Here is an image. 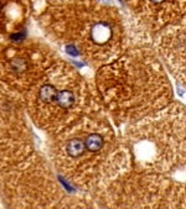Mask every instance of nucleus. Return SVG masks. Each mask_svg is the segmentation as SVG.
<instances>
[{
    "label": "nucleus",
    "mask_w": 186,
    "mask_h": 209,
    "mask_svg": "<svg viewBox=\"0 0 186 209\" xmlns=\"http://www.w3.org/2000/svg\"><path fill=\"white\" fill-rule=\"evenodd\" d=\"M47 152L58 174L93 197L133 170L132 151L104 110L50 136Z\"/></svg>",
    "instance_id": "nucleus-1"
},
{
    "label": "nucleus",
    "mask_w": 186,
    "mask_h": 209,
    "mask_svg": "<svg viewBox=\"0 0 186 209\" xmlns=\"http://www.w3.org/2000/svg\"><path fill=\"white\" fill-rule=\"evenodd\" d=\"M46 36L67 53L102 67L135 45H151L114 5L97 0L49 5L39 15Z\"/></svg>",
    "instance_id": "nucleus-2"
},
{
    "label": "nucleus",
    "mask_w": 186,
    "mask_h": 209,
    "mask_svg": "<svg viewBox=\"0 0 186 209\" xmlns=\"http://www.w3.org/2000/svg\"><path fill=\"white\" fill-rule=\"evenodd\" d=\"M95 85L117 126H130L174 101L167 71L151 45H135L97 69Z\"/></svg>",
    "instance_id": "nucleus-3"
},
{
    "label": "nucleus",
    "mask_w": 186,
    "mask_h": 209,
    "mask_svg": "<svg viewBox=\"0 0 186 209\" xmlns=\"http://www.w3.org/2000/svg\"><path fill=\"white\" fill-rule=\"evenodd\" d=\"M23 99L29 118L50 136L88 114L104 110L95 83L61 58L23 93Z\"/></svg>",
    "instance_id": "nucleus-4"
},
{
    "label": "nucleus",
    "mask_w": 186,
    "mask_h": 209,
    "mask_svg": "<svg viewBox=\"0 0 186 209\" xmlns=\"http://www.w3.org/2000/svg\"><path fill=\"white\" fill-rule=\"evenodd\" d=\"M133 170L171 174L186 171V105L172 101L163 110L124 128Z\"/></svg>",
    "instance_id": "nucleus-5"
},
{
    "label": "nucleus",
    "mask_w": 186,
    "mask_h": 209,
    "mask_svg": "<svg viewBox=\"0 0 186 209\" xmlns=\"http://www.w3.org/2000/svg\"><path fill=\"white\" fill-rule=\"evenodd\" d=\"M95 199L101 209H186V183L171 174L132 170Z\"/></svg>",
    "instance_id": "nucleus-6"
},
{
    "label": "nucleus",
    "mask_w": 186,
    "mask_h": 209,
    "mask_svg": "<svg viewBox=\"0 0 186 209\" xmlns=\"http://www.w3.org/2000/svg\"><path fill=\"white\" fill-rule=\"evenodd\" d=\"M50 163L32 152L6 168L0 182L6 209H56L66 194Z\"/></svg>",
    "instance_id": "nucleus-7"
},
{
    "label": "nucleus",
    "mask_w": 186,
    "mask_h": 209,
    "mask_svg": "<svg viewBox=\"0 0 186 209\" xmlns=\"http://www.w3.org/2000/svg\"><path fill=\"white\" fill-rule=\"evenodd\" d=\"M19 92L0 82V170H6L32 154V131Z\"/></svg>",
    "instance_id": "nucleus-8"
},
{
    "label": "nucleus",
    "mask_w": 186,
    "mask_h": 209,
    "mask_svg": "<svg viewBox=\"0 0 186 209\" xmlns=\"http://www.w3.org/2000/svg\"><path fill=\"white\" fill-rule=\"evenodd\" d=\"M58 59V56L39 41H11L0 46V82L25 93Z\"/></svg>",
    "instance_id": "nucleus-9"
},
{
    "label": "nucleus",
    "mask_w": 186,
    "mask_h": 209,
    "mask_svg": "<svg viewBox=\"0 0 186 209\" xmlns=\"http://www.w3.org/2000/svg\"><path fill=\"white\" fill-rule=\"evenodd\" d=\"M137 29L150 41L186 16V0H122Z\"/></svg>",
    "instance_id": "nucleus-10"
},
{
    "label": "nucleus",
    "mask_w": 186,
    "mask_h": 209,
    "mask_svg": "<svg viewBox=\"0 0 186 209\" xmlns=\"http://www.w3.org/2000/svg\"><path fill=\"white\" fill-rule=\"evenodd\" d=\"M151 47L167 73L186 89V16L158 32Z\"/></svg>",
    "instance_id": "nucleus-11"
},
{
    "label": "nucleus",
    "mask_w": 186,
    "mask_h": 209,
    "mask_svg": "<svg viewBox=\"0 0 186 209\" xmlns=\"http://www.w3.org/2000/svg\"><path fill=\"white\" fill-rule=\"evenodd\" d=\"M29 11V0H0V34L20 32L27 20Z\"/></svg>",
    "instance_id": "nucleus-12"
},
{
    "label": "nucleus",
    "mask_w": 186,
    "mask_h": 209,
    "mask_svg": "<svg viewBox=\"0 0 186 209\" xmlns=\"http://www.w3.org/2000/svg\"><path fill=\"white\" fill-rule=\"evenodd\" d=\"M56 209H97L88 197L83 195H66Z\"/></svg>",
    "instance_id": "nucleus-13"
}]
</instances>
